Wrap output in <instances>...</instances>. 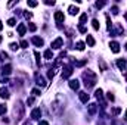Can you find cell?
<instances>
[{
    "label": "cell",
    "mask_w": 127,
    "mask_h": 125,
    "mask_svg": "<svg viewBox=\"0 0 127 125\" xmlns=\"http://www.w3.org/2000/svg\"><path fill=\"white\" fill-rule=\"evenodd\" d=\"M87 21V13H83L81 16H80V24H84Z\"/></svg>",
    "instance_id": "obj_26"
},
{
    "label": "cell",
    "mask_w": 127,
    "mask_h": 125,
    "mask_svg": "<svg viewBox=\"0 0 127 125\" xmlns=\"http://www.w3.org/2000/svg\"><path fill=\"white\" fill-rule=\"evenodd\" d=\"M11 72H12V66H11V65L3 66V75H9Z\"/></svg>",
    "instance_id": "obj_19"
},
{
    "label": "cell",
    "mask_w": 127,
    "mask_h": 125,
    "mask_svg": "<svg viewBox=\"0 0 127 125\" xmlns=\"http://www.w3.org/2000/svg\"><path fill=\"white\" fill-rule=\"evenodd\" d=\"M117 65H118V68H120L121 71H126V60L124 59H118L117 60Z\"/></svg>",
    "instance_id": "obj_14"
},
{
    "label": "cell",
    "mask_w": 127,
    "mask_h": 125,
    "mask_svg": "<svg viewBox=\"0 0 127 125\" xmlns=\"http://www.w3.org/2000/svg\"><path fill=\"white\" fill-rule=\"evenodd\" d=\"M33 43H34L36 46L41 47L43 46V38H40V37H33Z\"/></svg>",
    "instance_id": "obj_13"
},
{
    "label": "cell",
    "mask_w": 127,
    "mask_h": 125,
    "mask_svg": "<svg viewBox=\"0 0 127 125\" xmlns=\"http://www.w3.org/2000/svg\"><path fill=\"white\" fill-rule=\"evenodd\" d=\"M62 44H64V40H62L61 37H58V38L53 41V43L50 44V47H52V49H61V47H62Z\"/></svg>",
    "instance_id": "obj_5"
},
{
    "label": "cell",
    "mask_w": 127,
    "mask_h": 125,
    "mask_svg": "<svg viewBox=\"0 0 127 125\" xmlns=\"http://www.w3.org/2000/svg\"><path fill=\"white\" fill-rule=\"evenodd\" d=\"M25 31H27V28H25V25H24V24L18 25V34H19V35H24V34H25Z\"/></svg>",
    "instance_id": "obj_17"
},
{
    "label": "cell",
    "mask_w": 127,
    "mask_h": 125,
    "mask_svg": "<svg viewBox=\"0 0 127 125\" xmlns=\"http://www.w3.org/2000/svg\"><path fill=\"white\" fill-rule=\"evenodd\" d=\"M0 41H2V37H0Z\"/></svg>",
    "instance_id": "obj_49"
},
{
    "label": "cell",
    "mask_w": 127,
    "mask_h": 125,
    "mask_svg": "<svg viewBox=\"0 0 127 125\" xmlns=\"http://www.w3.org/2000/svg\"><path fill=\"white\" fill-rule=\"evenodd\" d=\"M64 19H65V18H64V13H62V12H56V13H55V21H56L58 24H61Z\"/></svg>",
    "instance_id": "obj_10"
},
{
    "label": "cell",
    "mask_w": 127,
    "mask_h": 125,
    "mask_svg": "<svg viewBox=\"0 0 127 125\" xmlns=\"http://www.w3.org/2000/svg\"><path fill=\"white\" fill-rule=\"evenodd\" d=\"M50 110H52L55 115H61V112H62V106L59 105V100H58V99L52 103V107H50Z\"/></svg>",
    "instance_id": "obj_3"
},
{
    "label": "cell",
    "mask_w": 127,
    "mask_h": 125,
    "mask_svg": "<svg viewBox=\"0 0 127 125\" xmlns=\"http://www.w3.org/2000/svg\"><path fill=\"white\" fill-rule=\"evenodd\" d=\"M96 109H98V107H96L95 103H90V105H89V113H90V115H95V113H96Z\"/></svg>",
    "instance_id": "obj_15"
},
{
    "label": "cell",
    "mask_w": 127,
    "mask_h": 125,
    "mask_svg": "<svg viewBox=\"0 0 127 125\" xmlns=\"http://www.w3.org/2000/svg\"><path fill=\"white\" fill-rule=\"evenodd\" d=\"M9 90L7 88H5V87H2L0 88V97H3V99H9Z\"/></svg>",
    "instance_id": "obj_7"
},
{
    "label": "cell",
    "mask_w": 127,
    "mask_h": 125,
    "mask_svg": "<svg viewBox=\"0 0 127 125\" xmlns=\"http://www.w3.org/2000/svg\"><path fill=\"white\" fill-rule=\"evenodd\" d=\"M109 47H111V50L114 53H118L120 52V44L117 43V41H111V43H109Z\"/></svg>",
    "instance_id": "obj_6"
},
{
    "label": "cell",
    "mask_w": 127,
    "mask_h": 125,
    "mask_svg": "<svg viewBox=\"0 0 127 125\" xmlns=\"http://www.w3.org/2000/svg\"><path fill=\"white\" fill-rule=\"evenodd\" d=\"M92 27H93V30H99V21L98 19H93L92 21Z\"/></svg>",
    "instance_id": "obj_22"
},
{
    "label": "cell",
    "mask_w": 127,
    "mask_h": 125,
    "mask_svg": "<svg viewBox=\"0 0 127 125\" xmlns=\"http://www.w3.org/2000/svg\"><path fill=\"white\" fill-rule=\"evenodd\" d=\"M2 30H3V24H2V22H0V31H2Z\"/></svg>",
    "instance_id": "obj_45"
},
{
    "label": "cell",
    "mask_w": 127,
    "mask_h": 125,
    "mask_svg": "<svg viewBox=\"0 0 127 125\" xmlns=\"http://www.w3.org/2000/svg\"><path fill=\"white\" fill-rule=\"evenodd\" d=\"M36 81H37V84H39L40 87H44V85H46V82H44V78L41 77V75H39V74H36Z\"/></svg>",
    "instance_id": "obj_8"
},
{
    "label": "cell",
    "mask_w": 127,
    "mask_h": 125,
    "mask_svg": "<svg viewBox=\"0 0 127 125\" xmlns=\"http://www.w3.org/2000/svg\"><path fill=\"white\" fill-rule=\"evenodd\" d=\"M33 103H34V99H33V97L27 99V105H33Z\"/></svg>",
    "instance_id": "obj_40"
},
{
    "label": "cell",
    "mask_w": 127,
    "mask_h": 125,
    "mask_svg": "<svg viewBox=\"0 0 127 125\" xmlns=\"http://www.w3.org/2000/svg\"><path fill=\"white\" fill-rule=\"evenodd\" d=\"M124 18H126V19H127V13H126V15H124Z\"/></svg>",
    "instance_id": "obj_47"
},
{
    "label": "cell",
    "mask_w": 127,
    "mask_h": 125,
    "mask_svg": "<svg viewBox=\"0 0 127 125\" xmlns=\"http://www.w3.org/2000/svg\"><path fill=\"white\" fill-rule=\"evenodd\" d=\"M70 87H71V90H78V87H80L78 81L77 80H71L70 81Z\"/></svg>",
    "instance_id": "obj_12"
},
{
    "label": "cell",
    "mask_w": 127,
    "mask_h": 125,
    "mask_svg": "<svg viewBox=\"0 0 127 125\" xmlns=\"http://www.w3.org/2000/svg\"><path fill=\"white\" fill-rule=\"evenodd\" d=\"M99 66H100V69H102V71H106V63L102 59H99Z\"/></svg>",
    "instance_id": "obj_24"
},
{
    "label": "cell",
    "mask_w": 127,
    "mask_h": 125,
    "mask_svg": "<svg viewBox=\"0 0 127 125\" xmlns=\"http://www.w3.org/2000/svg\"><path fill=\"white\" fill-rule=\"evenodd\" d=\"M86 41H87V44H89L90 47H93V46H95V38H93L92 35H89V34H87V37H86Z\"/></svg>",
    "instance_id": "obj_18"
},
{
    "label": "cell",
    "mask_w": 127,
    "mask_h": 125,
    "mask_svg": "<svg viewBox=\"0 0 127 125\" xmlns=\"http://www.w3.org/2000/svg\"><path fill=\"white\" fill-rule=\"evenodd\" d=\"M7 25H9V27H13V25H16V19H15V18H11L9 21H7Z\"/></svg>",
    "instance_id": "obj_27"
},
{
    "label": "cell",
    "mask_w": 127,
    "mask_h": 125,
    "mask_svg": "<svg viewBox=\"0 0 127 125\" xmlns=\"http://www.w3.org/2000/svg\"><path fill=\"white\" fill-rule=\"evenodd\" d=\"M21 47H22V49H27V47H28V41H27V40H22V41H21Z\"/></svg>",
    "instance_id": "obj_29"
},
{
    "label": "cell",
    "mask_w": 127,
    "mask_h": 125,
    "mask_svg": "<svg viewBox=\"0 0 127 125\" xmlns=\"http://www.w3.org/2000/svg\"><path fill=\"white\" fill-rule=\"evenodd\" d=\"M78 31H80V32H83V34H84V32H87V30L84 28L83 25H80V27H78Z\"/></svg>",
    "instance_id": "obj_37"
},
{
    "label": "cell",
    "mask_w": 127,
    "mask_h": 125,
    "mask_svg": "<svg viewBox=\"0 0 127 125\" xmlns=\"http://www.w3.org/2000/svg\"><path fill=\"white\" fill-rule=\"evenodd\" d=\"M44 3H46V5H55V2H53V0H46Z\"/></svg>",
    "instance_id": "obj_43"
},
{
    "label": "cell",
    "mask_w": 127,
    "mask_h": 125,
    "mask_svg": "<svg viewBox=\"0 0 127 125\" xmlns=\"http://www.w3.org/2000/svg\"><path fill=\"white\" fill-rule=\"evenodd\" d=\"M34 56H36V59H37V65L40 66V59H41V57H40V53L37 52V50H36V52H34Z\"/></svg>",
    "instance_id": "obj_28"
},
{
    "label": "cell",
    "mask_w": 127,
    "mask_h": 125,
    "mask_svg": "<svg viewBox=\"0 0 127 125\" xmlns=\"http://www.w3.org/2000/svg\"><path fill=\"white\" fill-rule=\"evenodd\" d=\"M44 57H46V59H52V57H53L52 50H46V52H44Z\"/></svg>",
    "instance_id": "obj_21"
},
{
    "label": "cell",
    "mask_w": 127,
    "mask_h": 125,
    "mask_svg": "<svg viewBox=\"0 0 127 125\" xmlns=\"http://www.w3.org/2000/svg\"><path fill=\"white\" fill-rule=\"evenodd\" d=\"M112 13H114V15H117V13H118V7H117V6H114V7H112Z\"/></svg>",
    "instance_id": "obj_41"
},
{
    "label": "cell",
    "mask_w": 127,
    "mask_h": 125,
    "mask_svg": "<svg viewBox=\"0 0 127 125\" xmlns=\"http://www.w3.org/2000/svg\"><path fill=\"white\" fill-rule=\"evenodd\" d=\"M11 49H12V50H18V49H19V46L16 44V43H12V44H11Z\"/></svg>",
    "instance_id": "obj_35"
},
{
    "label": "cell",
    "mask_w": 127,
    "mask_h": 125,
    "mask_svg": "<svg viewBox=\"0 0 127 125\" xmlns=\"http://www.w3.org/2000/svg\"><path fill=\"white\" fill-rule=\"evenodd\" d=\"M126 50H127V43H126Z\"/></svg>",
    "instance_id": "obj_48"
},
{
    "label": "cell",
    "mask_w": 127,
    "mask_h": 125,
    "mask_svg": "<svg viewBox=\"0 0 127 125\" xmlns=\"http://www.w3.org/2000/svg\"><path fill=\"white\" fill-rule=\"evenodd\" d=\"M37 5H39L37 2H28V6H30V7H36Z\"/></svg>",
    "instance_id": "obj_39"
},
{
    "label": "cell",
    "mask_w": 127,
    "mask_h": 125,
    "mask_svg": "<svg viewBox=\"0 0 127 125\" xmlns=\"http://www.w3.org/2000/svg\"><path fill=\"white\" fill-rule=\"evenodd\" d=\"M39 125H49V122H46V121H40Z\"/></svg>",
    "instance_id": "obj_44"
},
{
    "label": "cell",
    "mask_w": 127,
    "mask_h": 125,
    "mask_svg": "<svg viewBox=\"0 0 127 125\" xmlns=\"http://www.w3.org/2000/svg\"><path fill=\"white\" fill-rule=\"evenodd\" d=\"M24 16H25L27 19H31V18H33V13H30V12H25V13H24Z\"/></svg>",
    "instance_id": "obj_36"
},
{
    "label": "cell",
    "mask_w": 127,
    "mask_h": 125,
    "mask_svg": "<svg viewBox=\"0 0 127 125\" xmlns=\"http://www.w3.org/2000/svg\"><path fill=\"white\" fill-rule=\"evenodd\" d=\"M75 47H77V50L81 52V50H84V43H83V41H78V43L75 44Z\"/></svg>",
    "instance_id": "obj_23"
},
{
    "label": "cell",
    "mask_w": 127,
    "mask_h": 125,
    "mask_svg": "<svg viewBox=\"0 0 127 125\" xmlns=\"http://www.w3.org/2000/svg\"><path fill=\"white\" fill-rule=\"evenodd\" d=\"M0 57H2V60L7 59V53H5V52H0Z\"/></svg>",
    "instance_id": "obj_33"
},
{
    "label": "cell",
    "mask_w": 127,
    "mask_h": 125,
    "mask_svg": "<svg viewBox=\"0 0 127 125\" xmlns=\"http://www.w3.org/2000/svg\"><path fill=\"white\" fill-rule=\"evenodd\" d=\"M83 80H84V85H86L87 88H92L96 84V81H98V75L93 71L87 69L86 72H83Z\"/></svg>",
    "instance_id": "obj_1"
},
{
    "label": "cell",
    "mask_w": 127,
    "mask_h": 125,
    "mask_svg": "<svg viewBox=\"0 0 127 125\" xmlns=\"http://www.w3.org/2000/svg\"><path fill=\"white\" fill-rule=\"evenodd\" d=\"M120 112H121V107H114V109H112V113L114 115H118Z\"/></svg>",
    "instance_id": "obj_31"
},
{
    "label": "cell",
    "mask_w": 127,
    "mask_h": 125,
    "mask_svg": "<svg viewBox=\"0 0 127 125\" xmlns=\"http://www.w3.org/2000/svg\"><path fill=\"white\" fill-rule=\"evenodd\" d=\"M0 82H7V78L6 77H0Z\"/></svg>",
    "instance_id": "obj_42"
},
{
    "label": "cell",
    "mask_w": 127,
    "mask_h": 125,
    "mask_svg": "<svg viewBox=\"0 0 127 125\" xmlns=\"http://www.w3.org/2000/svg\"><path fill=\"white\" fill-rule=\"evenodd\" d=\"M31 93H33V96H40V90H39V88H34Z\"/></svg>",
    "instance_id": "obj_32"
},
{
    "label": "cell",
    "mask_w": 127,
    "mask_h": 125,
    "mask_svg": "<svg viewBox=\"0 0 127 125\" xmlns=\"http://www.w3.org/2000/svg\"><path fill=\"white\" fill-rule=\"evenodd\" d=\"M78 97H80V100H81L83 103H87V102H89V94L84 93V91H81V93L78 94Z\"/></svg>",
    "instance_id": "obj_11"
},
{
    "label": "cell",
    "mask_w": 127,
    "mask_h": 125,
    "mask_svg": "<svg viewBox=\"0 0 127 125\" xmlns=\"http://www.w3.org/2000/svg\"><path fill=\"white\" fill-rule=\"evenodd\" d=\"M13 113H15V118L16 121H19L22 116H24V106L21 102H16L15 103V109H13Z\"/></svg>",
    "instance_id": "obj_2"
},
{
    "label": "cell",
    "mask_w": 127,
    "mask_h": 125,
    "mask_svg": "<svg viewBox=\"0 0 127 125\" xmlns=\"http://www.w3.org/2000/svg\"><path fill=\"white\" fill-rule=\"evenodd\" d=\"M106 97H108V100H111V102H114V100H115V97H114V94L111 93V91L108 93V96H106Z\"/></svg>",
    "instance_id": "obj_30"
},
{
    "label": "cell",
    "mask_w": 127,
    "mask_h": 125,
    "mask_svg": "<svg viewBox=\"0 0 127 125\" xmlns=\"http://www.w3.org/2000/svg\"><path fill=\"white\" fill-rule=\"evenodd\" d=\"M62 71H64V72H62V78H64V80H66V78H68L70 75L72 74V68H71L70 65H66V66H64V69H62Z\"/></svg>",
    "instance_id": "obj_4"
},
{
    "label": "cell",
    "mask_w": 127,
    "mask_h": 125,
    "mask_svg": "<svg viewBox=\"0 0 127 125\" xmlns=\"http://www.w3.org/2000/svg\"><path fill=\"white\" fill-rule=\"evenodd\" d=\"M95 96H96V99H98V100H104V91L100 90V88H99V90H96V91H95Z\"/></svg>",
    "instance_id": "obj_16"
},
{
    "label": "cell",
    "mask_w": 127,
    "mask_h": 125,
    "mask_svg": "<svg viewBox=\"0 0 127 125\" xmlns=\"http://www.w3.org/2000/svg\"><path fill=\"white\" fill-rule=\"evenodd\" d=\"M68 10H70L71 15H77V13L80 12V10H78V7H75V6H70V9H68Z\"/></svg>",
    "instance_id": "obj_20"
},
{
    "label": "cell",
    "mask_w": 127,
    "mask_h": 125,
    "mask_svg": "<svg viewBox=\"0 0 127 125\" xmlns=\"http://www.w3.org/2000/svg\"><path fill=\"white\" fill-rule=\"evenodd\" d=\"M126 121H127V109H126Z\"/></svg>",
    "instance_id": "obj_46"
},
{
    "label": "cell",
    "mask_w": 127,
    "mask_h": 125,
    "mask_svg": "<svg viewBox=\"0 0 127 125\" xmlns=\"http://www.w3.org/2000/svg\"><path fill=\"white\" fill-rule=\"evenodd\" d=\"M28 28H30V31H36V30H37V27H36L34 24H30V25H28Z\"/></svg>",
    "instance_id": "obj_34"
},
{
    "label": "cell",
    "mask_w": 127,
    "mask_h": 125,
    "mask_svg": "<svg viewBox=\"0 0 127 125\" xmlns=\"http://www.w3.org/2000/svg\"><path fill=\"white\" fill-rule=\"evenodd\" d=\"M40 116H41V110L39 109V107H37V109H34V110L31 112V118H33V119H39Z\"/></svg>",
    "instance_id": "obj_9"
},
{
    "label": "cell",
    "mask_w": 127,
    "mask_h": 125,
    "mask_svg": "<svg viewBox=\"0 0 127 125\" xmlns=\"http://www.w3.org/2000/svg\"><path fill=\"white\" fill-rule=\"evenodd\" d=\"M6 110H7L6 105H0V115H5V113H6Z\"/></svg>",
    "instance_id": "obj_25"
},
{
    "label": "cell",
    "mask_w": 127,
    "mask_h": 125,
    "mask_svg": "<svg viewBox=\"0 0 127 125\" xmlns=\"http://www.w3.org/2000/svg\"><path fill=\"white\" fill-rule=\"evenodd\" d=\"M105 6V2H98L96 3V7H99V9H100V7H104Z\"/></svg>",
    "instance_id": "obj_38"
}]
</instances>
